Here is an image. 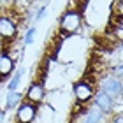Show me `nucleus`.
Returning a JSON list of instances; mask_svg holds the SVG:
<instances>
[{
	"label": "nucleus",
	"mask_w": 123,
	"mask_h": 123,
	"mask_svg": "<svg viewBox=\"0 0 123 123\" xmlns=\"http://www.w3.org/2000/svg\"><path fill=\"white\" fill-rule=\"evenodd\" d=\"M14 70H16V58L9 51H2L0 53V83L9 79Z\"/></svg>",
	"instance_id": "nucleus-6"
},
{
	"label": "nucleus",
	"mask_w": 123,
	"mask_h": 123,
	"mask_svg": "<svg viewBox=\"0 0 123 123\" xmlns=\"http://www.w3.org/2000/svg\"><path fill=\"white\" fill-rule=\"evenodd\" d=\"M35 33H37V28H35V26H30V28L23 33V41H21V44H23V46H30V44L33 42V39H35Z\"/></svg>",
	"instance_id": "nucleus-13"
},
{
	"label": "nucleus",
	"mask_w": 123,
	"mask_h": 123,
	"mask_svg": "<svg viewBox=\"0 0 123 123\" xmlns=\"http://www.w3.org/2000/svg\"><path fill=\"white\" fill-rule=\"evenodd\" d=\"M93 105L98 107L104 114H111L113 109H114V98L102 90H97L93 95Z\"/></svg>",
	"instance_id": "nucleus-7"
},
{
	"label": "nucleus",
	"mask_w": 123,
	"mask_h": 123,
	"mask_svg": "<svg viewBox=\"0 0 123 123\" xmlns=\"http://www.w3.org/2000/svg\"><path fill=\"white\" fill-rule=\"evenodd\" d=\"M121 79H118V77L114 76H105L102 81H100V90L105 92L107 95H111L114 100L120 97V92H121Z\"/></svg>",
	"instance_id": "nucleus-8"
},
{
	"label": "nucleus",
	"mask_w": 123,
	"mask_h": 123,
	"mask_svg": "<svg viewBox=\"0 0 123 123\" xmlns=\"http://www.w3.org/2000/svg\"><path fill=\"white\" fill-rule=\"evenodd\" d=\"M23 74H25V69H23V67H18V69L12 72L11 81H9V85H7V92H18V86H19V83H21Z\"/></svg>",
	"instance_id": "nucleus-11"
},
{
	"label": "nucleus",
	"mask_w": 123,
	"mask_h": 123,
	"mask_svg": "<svg viewBox=\"0 0 123 123\" xmlns=\"http://www.w3.org/2000/svg\"><path fill=\"white\" fill-rule=\"evenodd\" d=\"M44 16H46V5H41V7L37 9V12H35V21L44 19Z\"/></svg>",
	"instance_id": "nucleus-15"
},
{
	"label": "nucleus",
	"mask_w": 123,
	"mask_h": 123,
	"mask_svg": "<svg viewBox=\"0 0 123 123\" xmlns=\"http://www.w3.org/2000/svg\"><path fill=\"white\" fill-rule=\"evenodd\" d=\"M37 113H39V105L35 104H30L23 100L18 107H16V123H33L37 118Z\"/></svg>",
	"instance_id": "nucleus-4"
},
{
	"label": "nucleus",
	"mask_w": 123,
	"mask_h": 123,
	"mask_svg": "<svg viewBox=\"0 0 123 123\" xmlns=\"http://www.w3.org/2000/svg\"><path fill=\"white\" fill-rule=\"evenodd\" d=\"M0 39L5 42H12L18 39V23L7 14H0Z\"/></svg>",
	"instance_id": "nucleus-3"
},
{
	"label": "nucleus",
	"mask_w": 123,
	"mask_h": 123,
	"mask_svg": "<svg viewBox=\"0 0 123 123\" xmlns=\"http://www.w3.org/2000/svg\"><path fill=\"white\" fill-rule=\"evenodd\" d=\"M83 26V12L79 9H67L58 19V33L62 37H72Z\"/></svg>",
	"instance_id": "nucleus-1"
},
{
	"label": "nucleus",
	"mask_w": 123,
	"mask_h": 123,
	"mask_svg": "<svg viewBox=\"0 0 123 123\" xmlns=\"http://www.w3.org/2000/svg\"><path fill=\"white\" fill-rule=\"evenodd\" d=\"M23 98L30 104L41 105L44 102V98H46V86H44V83L42 81H32L28 85V88H26Z\"/></svg>",
	"instance_id": "nucleus-5"
},
{
	"label": "nucleus",
	"mask_w": 123,
	"mask_h": 123,
	"mask_svg": "<svg viewBox=\"0 0 123 123\" xmlns=\"http://www.w3.org/2000/svg\"><path fill=\"white\" fill-rule=\"evenodd\" d=\"M113 76L114 77H118V79H123V63H120V65H116V67H113Z\"/></svg>",
	"instance_id": "nucleus-14"
},
{
	"label": "nucleus",
	"mask_w": 123,
	"mask_h": 123,
	"mask_svg": "<svg viewBox=\"0 0 123 123\" xmlns=\"http://www.w3.org/2000/svg\"><path fill=\"white\" fill-rule=\"evenodd\" d=\"M120 97L123 98V83H121V92H120Z\"/></svg>",
	"instance_id": "nucleus-19"
},
{
	"label": "nucleus",
	"mask_w": 123,
	"mask_h": 123,
	"mask_svg": "<svg viewBox=\"0 0 123 123\" xmlns=\"http://www.w3.org/2000/svg\"><path fill=\"white\" fill-rule=\"evenodd\" d=\"M4 120H5V109L0 107V123H4Z\"/></svg>",
	"instance_id": "nucleus-18"
},
{
	"label": "nucleus",
	"mask_w": 123,
	"mask_h": 123,
	"mask_svg": "<svg viewBox=\"0 0 123 123\" xmlns=\"http://www.w3.org/2000/svg\"><path fill=\"white\" fill-rule=\"evenodd\" d=\"M113 123H123V114H118V116H114Z\"/></svg>",
	"instance_id": "nucleus-17"
},
{
	"label": "nucleus",
	"mask_w": 123,
	"mask_h": 123,
	"mask_svg": "<svg viewBox=\"0 0 123 123\" xmlns=\"http://www.w3.org/2000/svg\"><path fill=\"white\" fill-rule=\"evenodd\" d=\"M95 92H97V90L93 88V85H92L90 81H86V79L76 81L74 86H72L74 98H76V102L79 104V105H85V104H88V102H92Z\"/></svg>",
	"instance_id": "nucleus-2"
},
{
	"label": "nucleus",
	"mask_w": 123,
	"mask_h": 123,
	"mask_svg": "<svg viewBox=\"0 0 123 123\" xmlns=\"http://www.w3.org/2000/svg\"><path fill=\"white\" fill-rule=\"evenodd\" d=\"M114 37H116V41L123 42V28H121V26H116V28H114Z\"/></svg>",
	"instance_id": "nucleus-16"
},
{
	"label": "nucleus",
	"mask_w": 123,
	"mask_h": 123,
	"mask_svg": "<svg viewBox=\"0 0 123 123\" xmlns=\"http://www.w3.org/2000/svg\"><path fill=\"white\" fill-rule=\"evenodd\" d=\"M104 116L105 114L98 107L92 105V107H88V111L85 113V116H83V123H102Z\"/></svg>",
	"instance_id": "nucleus-10"
},
{
	"label": "nucleus",
	"mask_w": 123,
	"mask_h": 123,
	"mask_svg": "<svg viewBox=\"0 0 123 123\" xmlns=\"http://www.w3.org/2000/svg\"><path fill=\"white\" fill-rule=\"evenodd\" d=\"M23 93L19 92H7V97H5V111H14L18 105L23 102Z\"/></svg>",
	"instance_id": "nucleus-9"
},
{
	"label": "nucleus",
	"mask_w": 123,
	"mask_h": 123,
	"mask_svg": "<svg viewBox=\"0 0 123 123\" xmlns=\"http://www.w3.org/2000/svg\"><path fill=\"white\" fill-rule=\"evenodd\" d=\"M111 14L116 19H123V0H114L113 7H111Z\"/></svg>",
	"instance_id": "nucleus-12"
}]
</instances>
